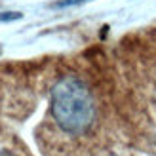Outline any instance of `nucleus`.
Masks as SVG:
<instances>
[{"label": "nucleus", "instance_id": "nucleus-1", "mask_svg": "<svg viewBox=\"0 0 156 156\" xmlns=\"http://www.w3.org/2000/svg\"><path fill=\"white\" fill-rule=\"evenodd\" d=\"M50 111L55 126L69 135H82L95 122L93 95L76 76H65L53 86Z\"/></svg>", "mask_w": 156, "mask_h": 156}, {"label": "nucleus", "instance_id": "nucleus-2", "mask_svg": "<svg viewBox=\"0 0 156 156\" xmlns=\"http://www.w3.org/2000/svg\"><path fill=\"white\" fill-rule=\"evenodd\" d=\"M90 0H59L55 8H67V6H78V4H86Z\"/></svg>", "mask_w": 156, "mask_h": 156}, {"label": "nucleus", "instance_id": "nucleus-3", "mask_svg": "<svg viewBox=\"0 0 156 156\" xmlns=\"http://www.w3.org/2000/svg\"><path fill=\"white\" fill-rule=\"evenodd\" d=\"M15 19H21L19 12H4V13H0V21H15Z\"/></svg>", "mask_w": 156, "mask_h": 156}, {"label": "nucleus", "instance_id": "nucleus-4", "mask_svg": "<svg viewBox=\"0 0 156 156\" xmlns=\"http://www.w3.org/2000/svg\"><path fill=\"white\" fill-rule=\"evenodd\" d=\"M0 156H17V154L12 152V151H0Z\"/></svg>", "mask_w": 156, "mask_h": 156}, {"label": "nucleus", "instance_id": "nucleus-5", "mask_svg": "<svg viewBox=\"0 0 156 156\" xmlns=\"http://www.w3.org/2000/svg\"><path fill=\"white\" fill-rule=\"evenodd\" d=\"M0 53H2V48H0Z\"/></svg>", "mask_w": 156, "mask_h": 156}]
</instances>
